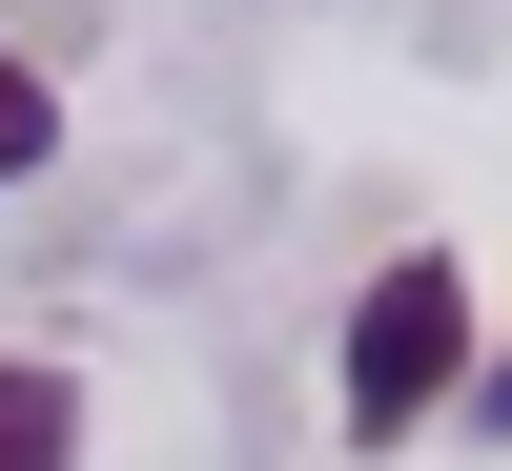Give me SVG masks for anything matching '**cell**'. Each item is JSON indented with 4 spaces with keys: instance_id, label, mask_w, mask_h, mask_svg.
<instances>
[{
    "instance_id": "cell-2",
    "label": "cell",
    "mask_w": 512,
    "mask_h": 471,
    "mask_svg": "<svg viewBox=\"0 0 512 471\" xmlns=\"http://www.w3.org/2000/svg\"><path fill=\"white\" fill-rule=\"evenodd\" d=\"M0 471H82V390L41 349H0Z\"/></svg>"
},
{
    "instance_id": "cell-1",
    "label": "cell",
    "mask_w": 512,
    "mask_h": 471,
    "mask_svg": "<svg viewBox=\"0 0 512 471\" xmlns=\"http://www.w3.org/2000/svg\"><path fill=\"white\" fill-rule=\"evenodd\" d=\"M451 390H472V287H451V246H390V267L349 287V369H328V410L390 451V431H431Z\"/></svg>"
},
{
    "instance_id": "cell-4",
    "label": "cell",
    "mask_w": 512,
    "mask_h": 471,
    "mask_svg": "<svg viewBox=\"0 0 512 471\" xmlns=\"http://www.w3.org/2000/svg\"><path fill=\"white\" fill-rule=\"evenodd\" d=\"M472 410H492V431H512V369H472Z\"/></svg>"
},
{
    "instance_id": "cell-3",
    "label": "cell",
    "mask_w": 512,
    "mask_h": 471,
    "mask_svg": "<svg viewBox=\"0 0 512 471\" xmlns=\"http://www.w3.org/2000/svg\"><path fill=\"white\" fill-rule=\"evenodd\" d=\"M41 144H62V82H41V62H0V185H21Z\"/></svg>"
}]
</instances>
